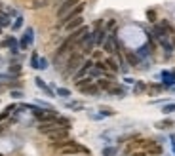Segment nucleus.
<instances>
[{
    "instance_id": "obj_1",
    "label": "nucleus",
    "mask_w": 175,
    "mask_h": 156,
    "mask_svg": "<svg viewBox=\"0 0 175 156\" xmlns=\"http://www.w3.org/2000/svg\"><path fill=\"white\" fill-rule=\"evenodd\" d=\"M86 61V55L82 53V52H72L69 57H67V61H65V74H74L80 67H82V63Z\"/></svg>"
},
{
    "instance_id": "obj_2",
    "label": "nucleus",
    "mask_w": 175,
    "mask_h": 156,
    "mask_svg": "<svg viewBox=\"0 0 175 156\" xmlns=\"http://www.w3.org/2000/svg\"><path fill=\"white\" fill-rule=\"evenodd\" d=\"M80 152H86V154H88V148L82 147V145H78L76 141H72V139H69V143L59 148V154H61V156H74V154H80Z\"/></svg>"
},
{
    "instance_id": "obj_3",
    "label": "nucleus",
    "mask_w": 175,
    "mask_h": 156,
    "mask_svg": "<svg viewBox=\"0 0 175 156\" xmlns=\"http://www.w3.org/2000/svg\"><path fill=\"white\" fill-rule=\"evenodd\" d=\"M152 143V139H133V141H130L128 145H126V154L130 156V154H133V152H137V150H147L148 148V145Z\"/></svg>"
},
{
    "instance_id": "obj_4",
    "label": "nucleus",
    "mask_w": 175,
    "mask_h": 156,
    "mask_svg": "<svg viewBox=\"0 0 175 156\" xmlns=\"http://www.w3.org/2000/svg\"><path fill=\"white\" fill-rule=\"evenodd\" d=\"M80 2H82V0H63V2L59 4V8H57V17H59V19L65 17L70 10H74Z\"/></svg>"
},
{
    "instance_id": "obj_5",
    "label": "nucleus",
    "mask_w": 175,
    "mask_h": 156,
    "mask_svg": "<svg viewBox=\"0 0 175 156\" xmlns=\"http://www.w3.org/2000/svg\"><path fill=\"white\" fill-rule=\"evenodd\" d=\"M48 141L49 143H59V141H65V139H69V128H59V129H55V131H52V133H48Z\"/></svg>"
},
{
    "instance_id": "obj_6",
    "label": "nucleus",
    "mask_w": 175,
    "mask_h": 156,
    "mask_svg": "<svg viewBox=\"0 0 175 156\" xmlns=\"http://www.w3.org/2000/svg\"><path fill=\"white\" fill-rule=\"evenodd\" d=\"M84 8H86V4H84V2H80V4H78L76 8H74V10H70L65 17H61V19H59V25H61V27H65V25L69 23V21H72L74 17H80V15H82V12H84Z\"/></svg>"
},
{
    "instance_id": "obj_7",
    "label": "nucleus",
    "mask_w": 175,
    "mask_h": 156,
    "mask_svg": "<svg viewBox=\"0 0 175 156\" xmlns=\"http://www.w3.org/2000/svg\"><path fill=\"white\" fill-rule=\"evenodd\" d=\"M93 69V59H86L84 63H82V67L72 74V78H74V82H78V80H82L84 76H88L90 74V71Z\"/></svg>"
},
{
    "instance_id": "obj_8",
    "label": "nucleus",
    "mask_w": 175,
    "mask_h": 156,
    "mask_svg": "<svg viewBox=\"0 0 175 156\" xmlns=\"http://www.w3.org/2000/svg\"><path fill=\"white\" fill-rule=\"evenodd\" d=\"M59 128H61V126L57 124V120H55V122H40L38 131L44 133V135H48V133H52V131H55V129H59Z\"/></svg>"
},
{
    "instance_id": "obj_9",
    "label": "nucleus",
    "mask_w": 175,
    "mask_h": 156,
    "mask_svg": "<svg viewBox=\"0 0 175 156\" xmlns=\"http://www.w3.org/2000/svg\"><path fill=\"white\" fill-rule=\"evenodd\" d=\"M33 40H34V31H33V29L29 27L27 31H25V34H23L21 42H19L21 50H27V48H29V44H33Z\"/></svg>"
},
{
    "instance_id": "obj_10",
    "label": "nucleus",
    "mask_w": 175,
    "mask_h": 156,
    "mask_svg": "<svg viewBox=\"0 0 175 156\" xmlns=\"http://www.w3.org/2000/svg\"><path fill=\"white\" fill-rule=\"evenodd\" d=\"M80 27H84V17L80 15V17H74L72 21H69V23L63 27L67 33H72V31H76V29H80Z\"/></svg>"
},
{
    "instance_id": "obj_11",
    "label": "nucleus",
    "mask_w": 175,
    "mask_h": 156,
    "mask_svg": "<svg viewBox=\"0 0 175 156\" xmlns=\"http://www.w3.org/2000/svg\"><path fill=\"white\" fill-rule=\"evenodd\" d=\"M105 65H107V71H109V73H112V74H116V73L120 71V65L116 63V59H114V57H107V59H105Z\"/></svg>"
},
{
    "instance_id": "obj_12",
    "label": "nucleus",
    "mask_w": 175,
    "mask_h": 156,
    "mask_svg": "<svg viewBox=\"0 0 175 156\" xmlns=\"http://www.w3.org/2000/svg\"><path fill=\"white\" fill-rule=\"evenodd\" d=\"M82 93H84V95H91V97H97L99 93H101V88H99L97 84H90L88 88H84V90H82Z\"/></svg>"
},
{
    "instance_id": "obj_13",
    "label": "nucleus",
    "mask_w": 175,
    "mask_h": 156,
    "mask_svg": "<svg viewBox=\"0 0 175 156\" xmlns=\"http://www.w3.org/2000/svg\"><path fill=\"white\" fill-rule=\"evenodd\" d=\"M34 82H36V86L40 88V90H42V92H44L46 95L54 97V90H52V88H49V86H48V84H46V82L42 80V78H38V76H36V78H34Z\"/></svg>"
},
{
    "instance_id": "obj_14",
    "label": "nucleus",
    "mask_w": 175,
    "mask_h": 156,
    "mask_svg": "<svg viewBox=\"0 0 175 156\" xmlns=\"http://www.w3.org/2000/svg\"><path fill=\"white\" fill-rule=\"evenodd\" d=\"M162 80H164L166 86H173L175 84V73L173 71H164L162 73Z\"/></svg>"
},
{
    "instance_id": "obj_15",
    "label": "nucleus",
    "mask_w": 175,
    "mask_h": 156,
    "mask_svg": "<svg viewBox=\"0 0 175 156\" xmlns=\"http://www.w3.org/2000/svg\"><path fill=\"white\" fill-rule=\"evenodd\" d=\"M74 84H76V90H80V92H82L84 88H88L90 84H93V78H91V76L88 74V76H84L82 80H78V82H74Z\"/></svg>"
},
{
    "instance_id": "obj_16",
    "label": "nucleus",
    "mask_w": 175,
    "mask_h": 156,
    "mask_svg": "<svg viewBox=\"0 0 175 156\" xmlns=\"http://www.w3.org/2000/svg\"><path fill=\"white\" fill-rule=\"evenodd\" d=\"M109 93H111V95H116V97H124V95H126V88L112 84V88L109 90Z\"/></svg>"
},
{
    "instance_id": "obj_17",
    "label": "nucleus",
    "mask_w": 175,
    "mask_h": 156,
    "mask_svg": "<svg viewBox=\"0 0 175 156\" xmlns=\"http://www.w3.org/2000/svg\"><path fill=\"white\" fill-rule=\"evenodd\" d=\"M126 59L130 61V65H131V67H139V65H141L139 55H137V53H133V52H126Z\"/></svg>"
},
{
    "instance_id": "obj_18",
    "label": "nucleus",
    "mask_w": 175,
    "mask_h": 156,
    "mask_svg": "<svg viewBox=\"0 0 175 156\" xmlns=\"http://www.w3.org/2000/svg\"><path fill=\"white\" fill-rule=\"evenodd\" d=\"M2 46H4V48H12V52L15 53V52H17V40H15L13 36H10V38H6V40L2 42Z\"/></svg>"
},
{
    "instance_id": "obj_19",
    "label": "nucleus",
    "mask_w": 175,
    "mask_h": 156,
    "mask_svg": "<svg viewBox=\"0 0 175 156\" xmlns=\"http://www.w3.org/2000/svg\"><path fill=\"white\" fill-rule=\"evenodd\" d=\"M112 84H114V82H112V80H107V78H99V80H97V86L101 88V90H107V92L112 88Z\"/></svg>"
},
{
    "instance_id": "obj_20",
    "label": "nucleus",
    "mask_w": 175,
    "mask_h": 156,
    "mask_svg": "<svg viewBox=\"0 0 175 156\" xmlns=\"http://www.w3.org/2000/svg\"><path fill=\"white\" fill-rule=\"evenodd\" d=\"M13 110H15V105H10V107H6V110H4V113H0V124H2L12 113H13Z\"/></svg>"
},
{
    "instance_id": "obj_21",
    "label": "nucleus",
    "mask_w": 175,
    "mask_h": 156,
    "mask_svg": "<svg viewBox=\"0 0 175 156\" xmlns=\"http://www.w3.org/2000/svg\"><path fill=\"white\" fill-rule=\"evenodd\" d=\"M156 128H158V129H169V128H173V120L166 118V120L158 122V124H156Z\"/></svg>"
},
{
    "instance_id": "obj_22",
    "label": "nucleus",
    "mask_w": 175,
    "mask_h": 156,
    "mask_svg": "<svg viewBox=\"0 0 175 156\" xmlns=\"http://www.w3.org/2000/svg\"><path fill=\"white\" fill-rule=\"evenodd\" d=\"M143 92H147V84L137 82V84L133 86V93H135V95H139V93H143Z\"/></svg>"
},
{
    "instance_id": "obj_23",
    "label": "nucleus",
    "mask_w": 175,
    "mask_h": 156,
    "mask_svg": "<svg viewBox=\"0 0 175 156\" xmlns=\"http://www.w3.org/2000/svg\"><path fill=\"white\" fill-rule=\"evenodd\" d=\"M10 25H12L10 17H8V15H4V13H0V29H2V27H10Z\"/></svg>"
},
{
    "instance_id": "obj_24",
    "label": "nucleus",
    "mask_w": 175,
    "mask_h": 156,
    "mask_svg": "<svg viewBox=\"0 0 175 156\" xmlns=\"http://www.w3.org/2000/svg\"><path fill=\"white\" fill-rule=\"evenodd\" d=\"M162 113H164V114H171V113H175V103H167V105H164V107H162Z\"/></svg>"
},
{
    "instance_id": "obj_25",
    "label": "nucleus",
    "mask_w": 175,
    "mask_h": 156,
    "mask_svg": "<svg viewBox=\"0 0 175 156\" xmlns=\"http://www.w3.org/2000/svg\"><path fill=\"white\" fill-rule=\"evenodd\" d=\"M38 63H40V57H38L36 52H33V55H31V67H33V69H38Z\"/></svg>"
},
{
    "instance_id": "obj_26",
    "label": "nucleus",
    "mask_w": 175,
    "mask_h": 156,
    "mask_svg": "<svg viewBox=\"0 0 175 156\" xmlns=\"http://www.w3.org/2000/svg\"><path fill=\"white\" fill-rule=\"evenodd\" d=\"M57 95L63 97V99H69V97H70V92L67 90V88H57Z\"/></svg>"
},
{
    "instance_id": "obj_27",
    "label": "nucleus",
    "mask_w": 175,
    "mask_h": 156,
    "mask_svg": "<svg viewBox=\"0 0 175 156\" xmlns=\"http://www.w3.org/2000/svg\"><path fill=\"white\" fill-rule=\"evenodd\" d=\"M21 73V65L19 63H13V65H10V74L13 76V74H19Z\"/></svg>"
},
{
    "instance_id": "obj_28",
    "label": "nucleus",
    "mask_w": 175,
    "mask_h": 156,
    "mask_svg": "<svg viewBox=\"0 0 175 156\" xmlns=\"http://www.w3.org/2000/svg\"><path fill=\"white\" fill-rule=\"evenodd\" d=\"M21 25H23V17L19 15V17L15 19V23H12V29H13V31H19V29H21Z\"/></svg>"
},
{
    "instance_id": "obj_29",
    "label": "nucleus",
    "mask_w": 175,
    "mask_h": 156,
    "mask_svg": "<svg viewBox=\"0 0 175 156\" xmlns=\"http://www.w3.org/2000/svg\"><path fill=\"white\" fill-rule=\"evenodd\" d=\"M44 6H48V2H46V0H34V2H33V8H34V10L44 8Z\"/></svg>"
},
{
    "instance_id": "obj_30",
    "label": "nucleus",
    "mask_w": 175,
    "mask_h": 156,
    "mask_svg": "<svg viewBox=\"0 0 175 156\" xmlns=\"http://www.w3.org/2000/svg\"><path fill=\"white\" fill-rule=\"evenodd\" d=\"M116 154V148L114 147H107V148H103V156H114Z\"/></svg>"
},
{
    "instance_id": "obj_31",
    "label": "nucleus",
    "mask_w": 175,
    "mask_h": 156,
    "mask_svg": "<svg viewBox=\"0 0 175 156\" xmlns=\"http://www.w3.org/2000/svg\"><path fill=\"white\" fill-rule=\"evenodd\" d=\"M162 90H164L162 84H152V86H151V93H158V92H162Z\"/></svg>"
},
{
    "instance_id": "obj_32",
    "label": "nucleus",
    "mask_w": 175,
    "mask_h": 156,
    "mask_svg": "<svg viewBox=\"0 0 175 156\" xmlns=\"http://www.w3.org/2000/svg\"><path fill=\"white\" fill-rule=\"evenodd\" d=\"M112 114H114V110H111V108H107V107L101 108V116H112Z\"/></svg>"
},
{
    "instance_id": "obj_33",
    "label": "nucleus",
    "mask_w": 175,
    "mask_h": 156,
    "mask_svg": "<svg viewBox=\"0 0 175 156\" xmlns=\"http://www.w3.org/2000/svg\"><path fill=\"white\" fill-rule=\"evenodd\" d=\"M12 97H13V99H23V92H19V90H12Z\"/></svg>"
},
{
    "instance_id": "obj_34",
    "label": "nucleus",
    "mask_w": 175,
    "mask_h": 156,
    "mask_svg": "<svg viewBox=\"0 0 175 156\" xmlns=\"http://www.w3.org/2000/svg\"><path fill=\"white\" fill-rule=\"evenodd\" d=\"M114 27H116V21H114V19H111V21H109V23H107V29H105V31L109 33V31H112Z\"/></svg>"
},
{
    "instance_id": "obj_35",
    "label": "nucleus",
    "mask_w": 175,
    "mask_h": 156,
    "mask_svg": "<svg viewBox=\"0 0 175 156\" xmlns=\"http://www.w3.org/2000/svg\"><path fill=\"white\" fill-rule=\"evenodd\" d=\"M67 107H69V108H76V110H78V108H82V103H67Z\"/></svg>"
},
{
    "instance_id": "obj_36",
    "label": "nucleus",
    "mask_w": 175,
    "mask_h": 156,
    "mask_svg": "<svg viewBox=\"0 0 175 156\" xmlns=\"http://www.w3.org/2000/svg\"><path fill=\"white\" fill-rule=\"evenodd\" d=\"M38 69H48V59H40V63H38Z\"/></svg>"
},
{
    "instance_id": "obj_37",
    "label": "nucleus",
    "mask_w": 175,
    "mask_h": 156,
    "mask_svg": "<svg viewBox=\"0 0 175 156\" xmlns=\"http://www.w3.org/2000/svg\"><path fill=\"white\" fill-rule=\"evenodd\" d=\"M148 19H151L152 23H154V21H156V13H154L152 10H148Z\"/></svg>"
},
{
    "instance_id": "obj_38",
    "label": "nucleus",
    "mask_w": 175,
    "mask_h": 156,
    "mask_svg": "<svg viewBox=\"0 0 175 156\" xmlns=\"http://www.w3.org/2000/svg\"><path fill=\"white\" fill-rule=\"evenodd\" d=\"M171 150H173V154H175V141H171Z\"/></svg>"
},
{
    "instance_id": "obj_39",
    "label": "nucleus",
    "mask_w": 175,
    "mask_h": 156,
    "mask_svg": "<svg viewBox=\"0 0 175 156\" xmlns=\"http://www.w3.org/2000/svg\"><path fill=\"white\" fill-rule=\"evenodd\" d=\"M171 44H173V48H175V36H173V42H171Z\"/></svg>"
},
{
    "instance_id": "obj_40",
    "label": "nucleus",
    "mask_w": 175,
    "mask_h": 156,
    "mask_svg": "<svg viewBox=\"0 0 175 156\" xmlns=\"http://www.w3.org/2000/svg\"><path fill=\"white\" fill-rule=\"evenodd\" d=\"M0 12H2V2H0Z\"/></svg>"
},
{
    "instance_id": "obj_41",
    "label": "nucleus",
    "mask_w": 175,
    "mask_h": 156,
    "mask_svg": "<svg viewBox=\"0 0 175 156\" xmlns=\"http://www.w3.org/2000/svg\"><path fill=\"white\" fill-rule=\"evenodd\" d=\"M0 34H2V29H0Z\"/></svg>"
},
{
    "instance_id": "obj_42",
    "label": "nucleus",
    "mask_w": 175,
    "mask_h": 156,
    "mask_svg": "<svg viewBox=\"0 0 175 156\" xmlns=\"http://www.w3.org/2000/svg\"><path fill=\"white\" fill-rule=\"evenodd\" d=\"M0 131H2V126H0Z\"/></svg>"
},
{
    "instance_id": "obj_43",
    "label": "nucleus",
    "mask_w": 175,
    "mask_h": 156,
    "mask_svg": "<svg viewBox=\"0 0 175 156\" xmlns=\"http://www.w3.org/2000/svg\"><path fill=\"white\" fill-rule=\"evenodd\" d=\"M57 2H63V0H57Z\"/></svg>"
}]
</instances>
